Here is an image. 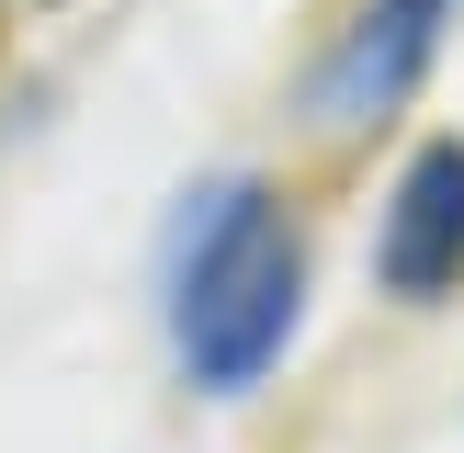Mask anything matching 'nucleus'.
Here are the masks:
<instances>
[{
  "mask_svg": "<svg viewBox=\"0 0 464 453\" xmlns=\"http://www.w3.org/2000/svg\"><path fill=\"white\" fill-rule=\"evenodd\" d=\"M374 284L397 294V306H442L464 284V136L408 148L397 193H385V216H374Z\"/></svg>",
  "mask_w": 464,
  "mask_h": 453,
  "instance_id": "obj_2",
  "label": "nucleus"
},
{
  "mask_svg": "<svg viewBox=\"0 0 464 453\" xmlns=\"http://www.w3.org/2000/svg\"><path fill=\"white\" fill-rule=\"evenodd\" d=\"M306 317V226L261 181H216L170 261V352L204 397H249Z\"/></svg>",
  "mask_w": 464,
  "mask_h": 453,
  "instance_id": "obj_1",
  "label": "nucleus"
},
{
  "mask_svg": "<svg viewBox=\"0 0 464 453\" xmlns=\"http://www.w3.org/2000/svg\"><path fill=\"white\" fill-rule=\"evenodd\" d=\"M430 34L442 23L430 12H397V0H374V12L352 23V34L317 57V80H306V113L329 136H362V125H385V113L408 102V80L430 68Z\"/></svg>",
  "mask_w": 464,
  "mask_h": 453,
  "instance_id": "obj_3",
  "label": "nucleus"
},
{
  "mask_svg": "<svg viewBox=\"0 0 464 453\" xmlns=\"http://www.w3.org/2000/svg\"><path fill=\"white\" fill-rule=\"evenodd\" d=\"M397 12H430V23H442V0H397Z\"/></svg>",
  "mask_w": 464,
  "mask_h": 453,
  "instance_id": "obj_4",
  "label": "nucleus"
}]
</instances>
